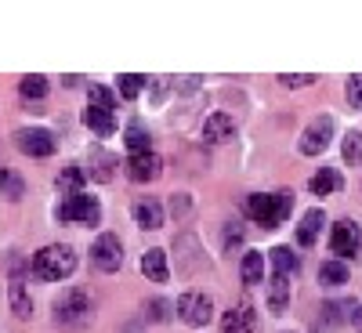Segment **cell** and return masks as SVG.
Wrapping results in <instances>:
<instances>
[{"mask_svg": "<svg viewBox=\"0 0 362 333\" xmlns=\"http://www.w3.org/2000/svg\"><path fill=\"white\" fill-rule=\"evenodd\" d=\"M33 279L40 283H62L76 271V250L66 247V243H47L44 250L33 254Z\"/></svg>", "mask_w": 362, "mask_h": 333, "instance_id": "obj_1", "label": "cell"}, {"mask_svg": "<svg viewBox=\"0 0 362 333\" xmlns=\"http://www.w3.org/2000/svg\"><path fill=\"white\" fill-rule=\"evenodd\" d=\"M290 206H293L290 192H279V196L254 192V196H247V199H243V214H247L250 221H257L261 228H276V225H283V221H286Z\"/></svg>", "mask_w": 362, "mask_h": 333, "instance_id": "obj_2", "label": "cell"}, {"mask_svg": "<svg viewBox=\"0 0 362 333\" xmlns=\"http://www.w3.org/2000/svg\"><path fill=\"white\" fill-rule=\"evenodd\" d=\"M90 315H95V300H90V293L80 290V286L66 290L62 297L54 300V319H58V326H66V329H80V326H87Z\"/></svg>", "mask_w": 362, "mask_h": 333, "instance_id": "obj_3", "label": "cell"}, {"mask_svg": "<svg viewBox=\"0 0 362 333\" xmlns=\"http://www.w3.org/2000/svg\"><path fill=\"white\" fill-rule=\"evenodd\" d=\"M58 221H76V225H87V228H95L102 221V203L98 199H90V196H66L62 203H58Z\"/></svg>", "mask_w": 362, "mask_h": 333, "instance_id": "obj_4", "label": "cell"}, {"mask_svg": "<svg viewBox=\"0 0 362 333\" xmlns=\"http://www.w3.org/2000/svg\"><path fill=\"white\" fill-rule=\"evenodd\" d=\"M329 254H334V261L358 257L362 254V228L355 221H337L329 228Z\"/></svg>", "mask_w": 362, "mask_h": 333, "instance_id": "obj_5", "label": "cell"}, {"mask_svg": "<svg viewBox=\"0 0 362 333\" xmlns=\"http://www.w3.org/2000/svg\"><path fill=\"white\" fill-rule=\"evenodd\" d=\"M177 319L185 322V326H206L210 319H214V305H210V297L206 293H181L177 297Z\"/></svg>", "mask_w": 362, "mask_h": 333, "instance_id": "obj_6", "label": "cell"}, {"mask_svg": "<svg viewBox=\"0 0 362 333\" xmlns=\"http://www.w3.org/2000/svg\"><path fill=\"white\" fill-rule=\"evenodd\" d=\"M329 141H334V116H319L312 119V124L305 127V134H300V153L305 156H319L329 148Z\"/></svg>", "mask_w": 362, "mask_h": 333, "instance_id": "obj_7", "label": "cell"}, {"mask_svg": "<svg viewBox=\"0 0 362 333\" xmlns=\"http://www.w3.org/2000/svg\"><path fill=\"white\" fill-rule=\"evenodd\" d=\"M15 145H18V153L44 160V156L54 153V134L44 131V127H22V131H15Z\"/></svg>", "mask_w": 362, "mask_h": 333, "instance_id": "obj_8", "label": "cell"}, {"mask_svg": "<svg viewBox=\"0 0 362 333\" xmlns=\"http://www.w3.org/2000/svg\"><path fill=\"white\" fill-rule=\"evenodd\" d=\"M90 257H95V268L116 271L119 264H124V243H119L112 232H102L95 243H90Z\"/></svg>", "mask_w": 362, "mask_h": 333, "instance_id": "obj_9", "label": "cell"}, {"mask_svg": "<svg viewBox=\"0 0 362 333\" xmlns=\"http://www.w3.org/2000/svg\"><path fill=\"white\" fill-rule=\"evenodd\" d=\"M8 293H11V312L18 319L33 315V297H29V290H25V261L22 257L11 261V290Z\"/></svg>", "mask_w": 362, "mask_h": 333, "instance_id": "obj_10", "label": "cell"}, {"mask_svg": "<svg viewBox=\"0 0 362 333\" xmlns=\"http://www.w3.org/2000/svg\"><path fill=\"white\" fill-rule=\"evenodd\" d=\"M160 156L148 148V153H134V156H127V177L131 181H153L156 174H160Z\"/></svg>", "mask_w": 362, "mask_h": 333, "instance_id": "obj_11", "label": "cell"}, {"mask_svg": "<svg viewBox=\"0 0 362 333\" xmlns=\"http://www.w3.org/2000/svg\"><path fill=\"white\" fill-rule=\"evenodd\" d=\"M232 134H235V124H232V116H228V112L206 116V124H203V141H210V145H225V141H232Z\"/></svg>", "mask_w": 362, "mask_h": 333, "instance_id": "obj_12", "label": "cell"}, {"mask_svg": "<svg viewBox=\"0 0 362 333\" xmlns=\"http://www.w3.org/2000/svg\"><path fill=\"white\" fill-rule=\"evenodd\" d=\"M254 329H257V315L250 305H239L221 315V333H254Z\"/></svg>", "mask_w": 362, "mask_h": 333, "instance_id": "obj_13", "label": "cell"}, {"mask_svg": "<svg viewBox=\"0 0 362 333\" xmlns=\"http://www.w3.org/2000/svg\"><path fill=\"white\" fill-rule=\"evenodd\" d=\"M163 206H160V199H138L134 203V221H138V228H145V232H156L160 225H163Z\"/></svg>", "mask_w": 362, "mask_h": 333, "instance_id": "obj_14", "label": "cell"}, {"mask_svg": "<svg viewBox=\"0 0 362 333\" xmlns=\"http://www.w3.org/2000/svg\"><path fill=\"white\" fill-rule=\"evenodd\" d=\"M83 124L95 131L98 138H109L112 131H116V112H109V109H95V105H87L83 109Z\"/></svg>", "mask_w": 362, "mask_h": 333, "instance_id": "obj_15", "label": "cell"}, {"mask_svg": "<svg viewBox=\"0 0 362 333\" xmlns=\"http://www.w3.org/2000/svg\"><path fill=\"white\" fill-rule=\"evenodd\" d=\"M141 271H145V279L148 283H167V276H170V264H167V254L163 250H148L145 257H141Z\"/></svg>", "mask_w": 362, "mask_h": 333, "instance_id": "obj_16", "label": "cell"}, {"mask_svg": "<svg viewBox=\"0 0 362 333\" xmlns=\"http://www.w3.org/2000/svg\"><path fill=\"white\" fill-rule=\"evenodd\" d=\"M308 189H312L315 196L341 192V189H344V177H341V170H315V174H312V181H308Z\"/></svg>", "mask_w": 362, "mask_h": 333, "instance_id": "obj_17", "label": "cell"}, {"mask_svg": "<svg viewBox=\"0 0 362 333\" xmlns=\"http://www.w3.org/2000/svg\"><path fill=\"white\" fill-rule=\"evenodd\" d=\"M319 228H322V210H308V214L300 218V225H297V243L312 247L319 239Z\"/></svg>", "mask_w": 362, "mask_h": 333, "instance_id": "obj_18", "label": "cell"}, {"mask_svg": "<svg viewBox=\"0 0 362 333\" xmlns=\"http://www.w3.org/2000/svg\"><path fill=\"white\" fill-rule=\"evenodd\" d=\"M261 271H264V257L257 250H247L243 261H239V279H243L247 286H257L261 283Z\"/></svg>", "mask_w": 362, "mask_h": 333, "instance_id": "obj_19", "label": "cell"}, {"mask_svg": "<svg viewBox=\"0 0 362 333\" xmlns=\"http://www.w3.org/2000/svg\"><path fill=\"white\" fill-rule=\"evenodd\" d=\"M286 305H290V283H286V276H272L268 308L276 312V315H283V312H286Z\"/></svg>", "mask_w": 362, "mask_h": 333, "instance_id": "obj_20", "label": "cell"}, {"mask_svg": "<svg viewBox=\"0 0 362 333\" xmlns=\"http://www.w3.org/2000/svg\"><path fill=\"white\" fill-rule=\"evenodd\" d=\"M47 76H37V73H29V76H22L18 80V95L25 98V102H37V98H47Z\"/></svg>", "mask_w": 362, "mask_h": 333, "instance_id": "obj_21", "label": "cell"}, {"mask_svg": "<svg viewBox=\"0 0 362 333\" xmlns=\"http://www.w3.org/2000/svg\"><path fill=\"white\" fill-rule=\"evenodd\" d=\"M319 283L322 286H344L348 283V264L344 261H322L319 264Z\"/></svg>", "mask_w": 362, "mask_h": 333, "instance_id": "obj_22", "label": "cell"}, {"mask_svg": "<svg viewBox=\"0 0 362 333\" xmlns=\"http://www.w3.org/2000/svg\"><path fill=\"white\" fill-rule=\"evenodd\" d=\"M297 254L290 247H276L272 250V276H290V271H297Z\"/></svg>", "mask_w": 362, "mask_h": 333, "instance_id": "obj_23", "label": "cell"}, {"mask_svg": "<svg viewBox=\"0 0 362 333\" xmlns=\"http://www.w3.org/2000/svg\"><path fill=\"white\" fill-rule=\"evenodd\" d=\"M83 170L80 167H66L62 174H58V192H66V196H80V189H83Z\"/></svg>", "mask_w": 362, "mask_h": 333, "instance_id": "obj_24", "label": "cell"}, {"mask_svg": "<svg viewBox=\"0 0 362 333\" xmlns=\"http://www.w3.org/2000/svg\"><path fill=\"white\" fill-rule=\"evenodd\" d=\"M341 153H344V163H351V167L362 163V131H348V134H344Z\"/></svg>", "mask_w": 362, "mask_h": 333, "instance_id": "obj_25", "label": "cell"}, {"mask_svg": "<svg viewBox=\"0 0 362 333\" xmlns=\"http://www.w3.org/2000/svg\"><path fill=\"white\" fill-rule=\"evenodd\" d=\"M116 170V156L112 153H95V160H90V177L95 181H109Z\"/></svg>", "mask_w": 362, "mask_h": 333, "instance_id": "obj_26", "label": "cell"}, {"mask_svg": "<svg viewBox=\"0 0 362 333\" xmlns=\"http://www.w3.org/2000/svg\"><path fill=\"white\" fill-rule=\"evenodd\" d=\"M116 83H119V95H124L127 102H134V98L141 95V87H145V76H138V73H119Z\"/></svg>", "mask_w": 362, "mask_h": 333, "instance_id": "obj_27", "label": "cell"}, {"mask_svg": "<svg viewBox=\"0 0 362 333\" xmlns=\"http://www.w3.org/2000/svg\"><path fill=\"white\" fill-rule=\"evenodd\" d=\"M127 153L134 156V153H148V131L141 127V124H131L127 127Z\"/></svg>", "mask_w": 362, "mask_h": 333, "instance_id": "obj_28", "label": "cell"}, {"mask_svg": "<svg viewBox=\"0 0 362 333\" xmlns=\"http://www.w3.org/2000/svg\"><path fill=\"white\" fill-rule=\"evenodd\" d=\"M145 319L148 322H167L170 319V305H167L163 297H148L145 300Z\"/></svg>", "mask_w": 362, "mask_h": 333, "instance_id": "obj_29", "label": "cell"}, {"mask_svg": "<svg viewBox=\"0 0 362 333\" xmlns=\"http://www.w3.org/2000/svg\"><path fill=\"white\" fill-rule=\"evenodd\" d=\"M25 192V181L15 174V170H4V181H0V196H8V199H18Z\"/></svg>", "mask_w": 362, "mask_h": 333, "instance_id": "obj_30", "label": "cell"}, {"mask_svg": "<svg viewBox=\"0 0 362 333\" xmlns=\"http://www.w3.org/2000/svg\"><path fill=\"white\" fill-rule=\"evenodd\" d=\"M90 105H95V109H109V112H116L112 105H116V98H112V90H105V87H90Z\"/></svg>", "mask_w": 362, "mask_h": 333, "instance_id": "obj_31", "label": "cell"}, {"mask_svg": "<svg viewBox=\"0 0 362 333\" xmlns=\"http://www.w3.org/2000/svg\"><path fill=\"white\" fill-rule=\"evenodd\" d=\"M344 95H348V105L351 109H362V76H348Z\"/></svg>", "mask_w": 362, "mask_h": 333, "instance_id": "obj_32", "label": "cell"}, {"mask_svg": "<svg viewBox=\"0 0 362 333\" xmlns=\"http://www.w3.org/2000/svg\"><path fill=\"white\" fill-rule=\"evenodd\" d=\"M351 308H355V305H348V300H344V305H334V300H326V305H322V315H326V322H334V326H337V322L344 319L341 312H351Z\"/></svg>", "mask_w": 362, "mask_h": 333, "instance_id": "obj_33", "label": "cell"}, {"mask_svg": "<svg viewBox=\"0 0 362 333\" xmlns=\"http://www.w3.org/2000/svg\"><path fill=\"white\" fill-rule=\"evenodd\" d=\"M279 80H283L286 87H308V83H315V76H312V73H305V76H293V73H283Z\"/></svg>", "mask_w": 362, "mask_h": 333, "instance_id": "obj_34", "label": "cell"}, {"mask_svg": "<svg viewBox=\"0 0 362 333\" xmlns=\"http://www.w3.org/2000/svg\"><path fill=\"white\" fill-rule=\"evenodd\" d=\"M185 210H192V196H174V214L185 218Z\"/></svg>", "mask_w": 362, "mask_h": 333, "instance_id": "obj_35", "label": "cell"}, {"mask_svg": "<svg viewBox=\"0 0 362 333\" xmlns=\"http://www.w3.org/2000/svg\"><path fill=\"white\" fill-rule=\"evenodd\" d=\"M351 326L362 333V308H351Z\"/></svg>", "mask_w": 362, "mask_h": 333, "instance_id": "obj_36", "label": "cell"}, {"mask_svg": "<svg viewBox=\"0 0 362 333\" xmlns=\"http://www.w3.org/2000/svg\"><path fill=\"white\" fill-rule=\"evenodd\" d=\"M0 181H4V167H0Z\"/></svg>", "mask_w": 362, "mask_h": 333, "instance_id": "obj_37", "label": "cell"}]
</instances>
